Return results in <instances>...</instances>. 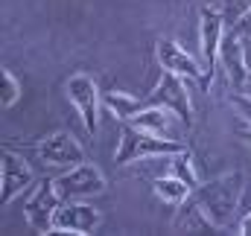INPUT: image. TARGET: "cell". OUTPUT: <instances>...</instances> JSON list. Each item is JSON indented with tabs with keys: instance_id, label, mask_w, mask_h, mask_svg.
<instances>
[{
	"instance_id": "cell-1",
	"label": "cell",
	"mask_w": 251,
	"mask_h": 236,
	"mask_svg": "<svg viewBox=\"0 0 251 236\" xmlns=\"http://www.w3.org/2000/svg\"><path fill=\"white\" fill-rule=\"evenodd\" d=\"M240 195H243V175L240 172L216 178L204 187H196L184 201V210L176 219V225L187 222V228L193 225L196 231H222L225 222L231 219Z\"/></svg>"
},
{
	"instance_id": "cell-2",
	"label": "cell",
	"mask_w": 251,
	"mask_h": 236,
	"mask_svg": "<svg viewBox=\"0 0 251 236\" xmlns=\"http://www.w3.org/2000/svg\"><path fill=\"white\" fill-rule=\"evenodd\" d=\"M178 152H184V146L176 143L173 137H161L128 122L120 134V149L114 152V166H126L140 158H173Z\"/></svg>"
},
{
	"instance_id": "cell-3",
	"label": "cell",
	"mask_w": 251,
	"mask_h": 236,
	"mask_svg": "<svg viewBox=\"0 0 251 236\" xmlns=\"http://www.w3.org/2000/svg\"><path fill=\"white\" fill-rule=\"evenodd\" d=\"M105 189V178L94 164H79L73 169H67L62 178H56V192L62 201H79V198H91L97 192Z\"/></svg>"
},
{
	"instance_id": "cell-4",
	"label": "cell",
	"mask_w": 251,
	"mask_h": 236,
	"mask_svg": "<svg viewBox=\"0 0 251 236\" xmlns=\"http://www.w3.org/2000/svg\"><path fill=\"white\" fill-rule=\"evenodd\" d=\"M181 79H184V76H178V73H173V70H164V76H161L155 94L146 99V105L170 108V111L178 114V119H181L184 125H193V105H190V94H187V88H184Z\"/></svg>"
},
{
	"instance_id": "cell-5",
	"label": "cell",
	"mask_w": 251,
	"mask_h": 236,
	"mask_svg": "<svg viewBox=\"0 0 251 236\" xmlns=\"http://www.w3.org/2000/svg\"><path fill=\"white\" fill-rule=\"evenodd\" d=\"M225 18L216 6H204L201 9V56H204V91L210 88L213 82V70H216V61H219V47H222V38H225Z\"/></svg>"
},
{
	"instance_id": "cell-6",
	"label": "cell",
	"mask_w": 251,
	"mask_h": 236,
	"mask_svg": "<svg viewBox=\"0 0 251 236\" xmlns=\"http://www.w3.org/2000/svg\"><path fill=\"white\" fill-rule=\"evenodd\" d=\"M59 192H56V181H44L32 195L29 201L24 204V216L29 222L32 231L38 234H47L53 231V216H56V207H59Z\"/></svg>"
},
{
	"instance_id": "cell-7",
	"label": "cell",
	"mask_w": 251,
	"mask_h": 236,
	"mask_svg": "<svg viewBox=\"0 0 251 236\" xmlns=\"http://www.w3.org/2000/svg\"><path fill=\"white\" fill-rule=\"evenodd\" d=\"M102 222L100 210L91 204L79 201H62L53 216V231H67V234H91Z\"/></svg>"
},
{
	"instance_id": "cell-8",
	"label": "cell",
	"mask_w": 251,
	"mask_h": 236,
	"mask_svg": "<svg viewBox=\"0 0 251 236\" xmlns=\"http://www.w3.org/2000/svg\"><path fill=\"white\" fill-rule=\"evenodd\" d=\"M32 184V169L24 164V158L3 152L0 155V204H12L15 195H21Z\"/></svg>"
},
{
	"instance_id": "cell-9",
	"label": "cell",
	"mask_w": 251,
	"mask_h": 236,
	"mask_svg": "<svg viewBox=\"0 0 251 236\" xmlns=\"http://www.w3.org/2000/svg\"><path fill=\"white\" fill-rule=\"evenodd\" d=\"M38 155H41V161H44L47 166H67V169H73V166L85 164L82 146H79L70 134H64V131H56V134H50L47 140H41Z\"/></svg>"
},
{
	"instance_id": "cell-10",
	"label": "cell",
	"mask_w": 251,
	"mask_h": 236,
	"mask_svg": "<svg viewBox=\"0 0 251 236\" xmlns=\"http://www.w3.org/2000/svg\"><path fill=\"white\" fill-rule=\"evenodd\" d=\"M67 96H70V102L79 108V117L85 122V128L94 134V131H97V96H100L94 79L85 76V73L70 76V79H67Z\"/></svg>"
},
{
	"instance_id": "cell-11",
	"label": "cell",
	"mask_w": 251,
	"mask_h": 236,
	"mask_svg": "<svg viewBox=\"0 0 251 236\" xmlns=\"http://www.w3.org/2000/svg\"><path fill=\"white\" fill-rule=\"evenodd\" d=\"M158 61H161L164 70H173V73H178V76H184V79H193V82L204 91V70L190 59L176 41H170V38H161V41H158Z\"/></svg>"
},
{
	"instance_id": "cell-12",
	"label": "cell",
	"mask_w": 251,
	"mask_h": 236,
	"mask_svg": "<svg viewBox=\"0 0 251 236\" xmlns=\"http://www.w3.org/2000/svg\"><path fill=\"white\" fill-rule=\"evenodd\" d=\"M219 59H222L225 70H228V79H231L237 88H243V85L249 82V61H246V53H243V41L234 38L231 32L222 38Z\"/></svg>"
},
{
	"instance_id": "cell-13",
	"label": "cell",
	"mask_w": 251,
	"mask_h": 236,
	"mask_svg": "<svg viewBox=\"0 0 251 236\" xmlns=\"http://www.w3.org/2000/svg\"><path fill=\"white\" fill-rule=\"evenodd\" d=\"M128 122L137 125V128H143V131H152V134H161V137H173V131H170V117H167V111H164L161 105H149V108L137 111ZM173 140H176V137H173Z\"/></svg>"
},
{
	"instance_id": "cell-14",
	"label": "cell",
	"mask_w": 251,
	"mask_h": 236,
	"mask_svg": "<svg viewBox=\"0 0 251 236\" xmlns=\"http://www.w3.org/2000/svg\"><path fill=\"white\" fill-rule=\"evenodd\" d=\"M102 102H105V108H108L114 117L126 119V122L134 117L137 111L149 108L146 99H134V96H128V94H120V91H108V94H102Z\"/></svg>"
},
{
	"instance_id": "cell-15",
	"label": "cell",
	"mask_w": 251,
	"mask_h": 236,
	"mask_svg": "<svg viewBox=\"0 0 251 236\" xmlns=\"http://www.w3.org/2000/svg\"><path fill=\"white\" fill-rule=\"evenodd\" d=\"M155 195H158L161 201H170V204H184L190 198V187L178 175L158 178V181H155Z\"/></svg>"
},
{
	"instance_id": "cell-16",
	"label": "cell",
	"mask_w": 251,
	"mask_h": 236,
	"mask_svg": "<svg viewBox=\"0 0 251 236\" xmlns=\"http://www.w3.org/2000/svg\"><path fill=\"white\" fill-rule=\"evenodd\" d=\"M173 175H178L190 189H196V187H199V178H196V169H193V161H190L187 149H184V152H178V155H173Z\"/></svg>"
},
{
	"instance_id": "cell-17",
	"label": "cell",
	"mask_w": 251,
	"mask_h": 236,
	"mask_svg": "<svg viewBox=\"0 0 251 236\" xmlns=\"http://www.w3.org/2000/svg\"><path fill=\"white\" fill-rule=\"evenodd\" d=\"M249 9H251V0H225V9H222L225 26H234V24H237Z\"/></svg>"
},
{
	"instance_id": "cell-18",
	"label": "cell",
	"mask_w": 251,
	"mask_h": 236,
	"mask_svg": "<svg viewBox=\"0 0 251 236\" xmlns=\"http://www.w3.org/2000/svg\"><path fill=\"white\" fill-rule=\"evenodd\" d=\"M21 96V85L15 82V76L9 73V70H3V108H9V105H15V99Z\"/></svg>"
},
{
	"instance_id": "cell-19",
	"label": "cell",
	"mask_w": 251,
	"mask_h": 236,
	"mask_svg": "<svg viewBox=\"0 0 251 236\" xmlns=\"http://www.w3.org/2000/svg\"><path fill=\"white\" fill-rule=\"evenodd\" d=\"M231 102H234L237 114H240V117H246V119L251 122V96L240 94V91H234V94H231Z\"/></svg>"
},
{
	"instance_id": "cell-20",
	"label": "cell",
	"mask_w": 251,
	"mask_h": 236,
	"mask_svg": "<svg viewBox=\"0 0 251 236\" xmlns=\"http://www.w3.org/2000/svg\"><path fill=\"white\" fill-rule=\"evenodd\" d=\"M231 35H234V38H240V41L251 35V9L240 18V21H237V24H234V26H231Z\"/></svg>"
},
{
	"instance_id": "cell-21",
	"label": "cell",
	"mask_w": 251,
	"mask_h": 236,
	"mask_svg": "<svg viewBox=\"0 0 251 236\" xmlns=\"http://www.w3.org/2000/svg\"><path fill=\"white\" fill-rule=\"evenodd\" d=\"M240 234H246V236H251V213L240 222Z\"/></svg>"
},
{
	"instance_id": "cell-22",
	"label": "cell",
	"mask_w": 251,
	"mask_h": 236,
	"mask_svg": "<svg viewBox=\"0 0 251 236\" xmlns=\"http://www.w3.org/2000/svg\"><path fill=\"white\" fill-rule=\"evenodd\" d=\"M243 137H246V140L251 143V128H246V131H243Z\"/></svg>"
},
{
	"instance_id": "cell-23",
	"label": "cell",
	"mask_w": 251,
	"mask_h": 236,
	"mask_svg": "<svg viewBox=\"0 0 251 236\" xmlns=\"http://www.w3.org/2000/svg\"><path fill=\"white\" fill-rule=\"evenodd\" d=\"M207 3H210V6H213V3H219V0H207Z\"/></svg>"
},
{
	"instance_id": "cell-24",
	"label": "cell",
	"mask_w": 251,
	"mask_h": 236,
	"mask_svg": "<svg viewBox=\"0 0 251 236\" xmlns=\"http://www.w3.org/2000/svg\"><path fill=\"white\" fill-rule=\"evenodd\" d=\"M249 82H251V73H249Z\"/></svg>"
}]
</instances>
